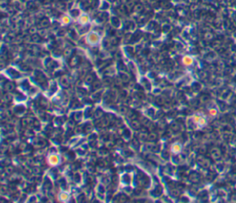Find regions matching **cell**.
Here are the masks:
<instances>
[{
	"label": "cell",
	"instance_id": "cell-6",
	"mask_svg": "<svg viewBox=\"0 0 236 203\" xmlns=\"http://www.w3.org/2000/svg\"><path fill=\"white\" fill-rule=\"evenodd\" d=\"M60 20H61V23H62L63 25H68V24L71 22V19H70V17H69L68 15H64V16H62Z\"/></svg>",
	"mask_w": 236,
	"mask_h": 203
},
{
	"label": "cell",
	"instance_id": "cell-5",
	"mask_svg": "<svg viewBox=\"0 0 236 203\" xmlns=\"http://www.w3.org/2000/svg\"><path fill=\"white\" fill-rule=\"evenodd\" d=\"M193 62H194V59H193L191 57H189V56H185V57H183L182 58V63H183L184 66H186V67L191 66V65L193 64Z\"/></svg>",
	"mask_w": 236,
	"mask_h": 203
},
{
	"label": "cell",
	"instance_id": "cell-1",
	"mask_svg": "<svg viewBox=\"0 0 236 203\" xmlns=\"http://www.w3.org/2000/svg\"><path fill=\"white\" fill-rule=\"evenodd\" d=\"M86 41L91 45H96L101 42V37L96 32H90L86 36Z\"/></svg>",
	"mask_w": 236,
	"mask_h": 203
},
{
	"label": "cell",
	"instance_id": "cell-7",
	"mask_svg": "<svg viewBox=\"0 0 236 203\" xmlns=\"http://www.w3.org/2000/svg\"><path fill=\"white\" fill-rule=\"evenodd\" d=\"M59 200L63 202H65L69 200V195L66 193V192H62L60 195H59Z\"/></svg>",
	"mask_w": 236,
	"mask_h": 203
},
{
	"label": "cell",
	"instance_id": "cell-4",
	"mask_svg": "<svg viewBox=\"0 0 236 203\" xmlns=\"http://www.w3.org/2000/svg\"><path fill=\"white\" fill-rule=\"evenodd\" d=\"M171 151L175 154H178L182 151V146L179 143H174L171 146Z\"/></svg>",
	"mask_w": 236,
	"mask_h": 203
},
{
	"label": "cell",
	"instance_id": "cell-3",
	"mask_svg": "<svg viewBox=\"0 0 236 203\" xmlns=\"http://www.w3.org/2000/svg\"><path fill=\"white\" fill-rule=\"evenodd\" d=\"M89 21H90V17H89L87 14L81 15V16L78 18V22L80 25H86V24L89 23Z\"/></svg>",
	"mask_w": 236,
	"mask_h": 203
},
{
	"label": "cell",
	"instance_id": "cell-2",
	"mask_svg": "<svg viewBox=\"0 0 236 203\" xmlns=\"http://www.w3.org/2000/svg\"><path fill=\"white\" fill-rule=\"evenodd\" d=\"M47 163L51 166H57L60 163V157L57 153H51L47 157Z\"/></svg>",
	"mask_w": 236,
	"mask_h": 203
},
{
	"label": "cell",
	"instance_id": "cell-8",
	"mask_svg": "<svg viewBox=\"0 0 236 203\" xmlns=\"http://www.w3.org/2000/svg\"><path fill=\"white\" fill-rule=\"evenodd\" d=\"M209 114H210L211 116H216L217 111H216L215 109H211V110H209Z\"/></svg>",
	"mask_w": 236,
	"mask_h": 203
}]
</instances>
